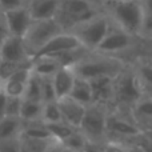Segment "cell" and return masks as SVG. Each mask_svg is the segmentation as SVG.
Masks as SVG:
<instances>
[{
    "instance_id": "cell-2",
    "label": "cell",
    "mask_w": 152,
    "mask_h": 152,
    "mask_svg": "<svg viewBox=\"0 0 152 152\" xmlns=\"http://www.w3.org/2000/svg\"><path fill=\"white\" fill-rule=\"evenodd\" d=\"M97 15H99L97 7L88 0H61L56 20L67 32L79 24L94 19Z\"/></svg>"
},
{
    "instance_id": "cell-28",
    "label": "cell",
    "mask_w": 152,
    "mask_h": 152,
    "mask_svg": "<svg viewBox=\"0 0 152 152\" xmlns=\"http://www.w3.org/2000/svg\"><path fill=\"white\" fill-rule=\"evenodd\" d=\"M40 77V76H39ZM42 79V95H43V103H51L56 102L58 96L55 92L52 77H40Z\"/></svg>"
},
{
    "instance_id": "cell-25",
    "label": "cell",
    "mask_w": 152,
    "mask_h": 152,
    "mask_svg": "<svg viewBox=\"0 0 152 152\" xmlns=\"http://www.w3.org/2000/svg\"><path fill=\"white\" fill-rule=\"evenodd\" d=\"M50 131L51 136L55 142L63 144L69 136L76 131V128L71 127L69 124L64 123V121H59V123H51V124H45Z\"/></svg>"
},
{
    "instance_id": "cell-41",
    "label": "cell",
    "mask_w": 152,
    "mask_h": 152,
    "mask_svg": "<svg viewBox=\"0 0 152 152\" xmlns=\"http://www.w3.org/2000/svg\"><path fill=\"white\" fill-rule=\"evenodd\" d=\"M50 152H74V151H71V150H68L67 147H64L63 144H60V143H56L55 145H53L52 148H51V151Z\"/></svg>"
},
{
    "instance_id": "cell-32",
    "label": "cell",
    "mask_w": 152,
    "mask_h": 152,
    "mask_svg": "<svg viewBox=\"0 0 152 152\" xmlns=\"http://www.w3.org/2000/svg\"><path fill=\"white\" fill-rule=\"evenodd\" d=\"M23 5H27L24 0H0V7H1L3 13L7 11L15 10V8H20Z\"/></svg>"
},
{
    "instance_id": "cell-23",
    "label": "cell",
    "mask_w": 152,
    "mask_h": 152,
    "mask_svg": "<svg viewBox=\"0 0 152 152\" xmlns=\"http://www.w3.org/2000/svg\"><path fill=\"white\" fill-rule=\"evenodd\" d=\"M21 152H50L51 148L58 142L55 140H39V139H29L26 136L19 137Z\"/></svg>"
},
{
    "instance_id": "cell-3",
    "label": "cell",
    "mask_w": 152,
    "mask_h": 152,
    "mask_svg": "<svg viewBox=\"0 0 152 152\" xmlns=\"http://www.w3.org/2000/svg\"><path fill=\"white\" fill-rule=\"evenodd\" d=\"M64 28L56 19L52 20H34L28 32L23 37L29 56H34L40 48H43L55 36L63 34Z\"/></svg>"
},
{
    "instance_id": "cell-34",
    "label": "cell",
    "mask_w": 152,
    "mask_h": 152,
    "mask_svg": "<svg viewBox=\"0 0 152 152\" xmlns=\"http://www.w3.org/2000/svg\"><path fill=\"white\" fill-rule=\"evenodd\" d=\"M144 28L152 29V0H145L144 4Z\"/></svg>"
},
{
    "instance_id": "cell-6",
    "label": "cell",
    "mask_w": 152,
    "mask_h": 152,
    "mask_svg": "<svg viewBox=\"0 0 152 152\" xmlns=\"http://www.w3.org/2000/svg\"><path fill=\"white\" fill-rule=\"evenodd\" d=\"M107 116L108 115L103 105H88L79 131L86 136L88 142L100 144L103 137L107 135Z\"/></svg>"
},
{
    "instance_id": "cell-46",
    "label": "cell",
    "mask_w": 152,
    "mask_h": 152,
    "mask_svg": "<svg viewBox=\"0 0 152 152\" xmlns=\"http://www.w3.org/2000/svg\"><path fill=\"white\" fill-rule=\"evenodd\" d=\"M24 1H26V4H28V3L31 1V0H24Z\"/></svg>"
},
{
    "instance_id": "cell-39",
    "label": "cell",
    "mask_w": 152,
    "mask_h": 152,
    "mask_svg": "<svg viewBox=\"0 0 152 152\" xmlns=\"http://www.w3.org/2000/svg\"><path fill=\"white\" fill-rule=\"evenodd\" d=\"M83 152H103V145L88 142L86 144V147H84Z\"/></svg>"
},
{
    "instance_id": "cell-31",
    "label": "cell",
    "mask_w": 152,
    "mask_h": 152,
    "mask_svg": "<svg viewBox=\"0 0 152 152\" xmlns=\"http://www.w3.org/2000/svg\"><path fill=\"white\" fill-rule=\"evenodd\" d=\"M0 152H21L19 139L0 142Z\"/></svg>"
},
{
    "instance_id": "cell-5",
    "label": "cell",
    "mask_w": 152,
    "mask_h": 152,
    "mask_svg": "<svg viewBox=\"0 0 152 152\" xmlns=\"http://www.w3.org/2000/svg\"><path fill=\"white\" fill-rule=\"evenodd\" d=\"M112 16L127 34L144 27V8L137 1H111Z\"/></svg>"
},
{
    "instance_id": "cell-9",
    "label": "cell",
    "mask_w": 152,
    "mask_h": 152,
    "mask_svg": "<svg viewBox=\"0 0 152 152\" xmlns=\"http://www.w3.org/2000/svg\"><path fill=\"white\" fill-rule=\"evenodd\" d=\"M0 59L3 61L18 64L31 63V56L27 51L24 40L21 37L11 36V35L7 37V40L0 48Z\"/></svg>"
},
{
    "instance_id": "cell-43",
    "label": "cell",
    "mask_w": 152,
    "mask_h": 152,
    "mask_svg": "<svg viewBox=\"0 0 152 152\" xmlns=\"http://www.w3.org/2000/svg\"><path fill=\"white\" fill-rule=\"evenodd\" d=\"M88 1H91L92 4H94V5H96V7H97V5H99L100 3L103 1V0H88Z\"/></svg>"
},
{
    "instance_id": "cell-21",
    "label": "cell",
    "mask_w": 152,
    "mask_h": 152,
    "mask_svg": "<svg viewBox=\"0 0 152 152\" xmlns=\"http://www.w3.org/2000/svg\"><path fill=\"white\" fill-rule=\"evenodd\" d=\"M20 136H26L29 137V139H39V140H53L45 123H43V121L23 123V131H21Z\"/></svg>"
},
{
    "instance_id": "cell-17",
    "label": "cell",
    "mask_w": 152,
    "mask_h": 152,
    "mask_svg": "<svg viewBox=\"0 0 152 152\" xmlns=\"http://www.w3.org/2000/svg\"><path fill=\"white\" fill-rule=\"evenodd\" d=\"M115 134L120 136H137L140 134L139 128L131 124L129 121L115 115L107 116V134Z\"/></svg>"
},
{
    "instance_id": "cell-11",
    "label": "cell",
    "mask_w": 152,
    "mask_h": 152,
    "mask_svg": "<svg viewBox=\"0 0 152 152\" xmlns=\"http://www.w3.org/2000/svg\"><path fill=\"white\" fill-rule=\"evenodd\" d=\"M31 76V66L16 71L13 75H11L7 80L1 83V89L7 94V96L11 97H23L26 91L27 83Z\"/></svg>"
},
{
    "instance_id": "cell-22",
    "label": "cell",
    "mask_w": 152,
    "mask_h": 152,
    "mask_svg": "<svg viewBox=\"0 0 152 152\" xmlns=\"http://www.w3.org/2000/svg\"><path fill=\"white\" fill-rule=\"evenodd\" d=\"M43 103L28 102L23 99L20 111V119L23 123H34V121H43Z\"/></svg>"
},
{
    "instance_id": "cell-20",
    "label": "cell",
    "mask_w": 152,
    "mask_h": 152,
    "mask_svg": "<svg viewBox=\"0 0 152 152\" xmlns=\"http://www.w3.org/2000/svg\"><path fill=\"white\" fill-rule=\"evenodd\" d=\"M61 67L53 58H40L31 60V71L40 77H52Z\"/></svg>"
},
{
    "instance_id": "cell-18",
    "label": "cell",
    "mask_w": 152,
    "mask_h": 152,
    "mask_svg": "<svg viewBox=\"0 0 152 152\" xmlns=\"http://www.w3.org/2000/svg\"><path fill=\"white\" fill-rule=\"evenodd\" d=\"M23 131V121L19 118H5L0 119V142L19 139Z\"/></svg>"
},
{
    "instance_id": "cell-26",
    "label": "cell",
    "mask_w": 152,
    "mask_h": 152,
    "mask_svg": "<svg viewBox=\"0 0 152 152\" xmlns=\"http://www.w3.org/2000/svg\"><path fill=\"white\" fill-rule=\"evenodd\" d=\"M43 123L51 124V123H59L63 121L61 118V112L59 108V103L51 102V103H43V116H42Z\"/></svg>"
},
{
    "instance_id": "cell-33",
    "label": "cell",
    "mask_w": 152,
    "mask_h": 152,
    "mask_svg": "<svg viewBox=\"0 0 152 152\" xmlns=\"http://www.w3.org/2000/svg\"><path fill=\"white\" fill-rule=\"evenodd\" d=\"M136 112L144 118H152V100H144L139 103L136 107Z\"/></svg>"
},
{
    "instance_id": "cell-15",
    "label": "cell",
    "mask_w": 152,
    "mask_h": 152,
    "mask_svg": "<svg viewBox=\"0 0 152 152\" xmlns=\"http://www.w3.org/2000/svg\"><path fill=\"white\" fill-rule=\"evenodd\" d=\"M75 80H76V74L74 68H60L52 76V81L58 100L69 96L71 89L75 84Z\"/></svg>"
},
{
    "instance_id": "cell-47",
    "label": "cell",
    "mask_w": 152,
    "mask_h": 152,
    "mask_svg": "<svg viewBox=\"0 0 152 152\" xmlns=\"http://www.w3.org/2000/svg\"><path fill=\"white\" fill-rule=\"evenodd\" d=\"M0 89H1V81H0Z\"/></svg>"
},
{
    "instance_id": "cell-14",
    "label": "cell",
    "mask_w": 152,
    "mask_h": 152,
    "mask_svg": "<svg viewBox=\"0 0 152 152\" xmlns=\"http://www.w3.org/2000/svg\"><path fill=\"white\" fill-rule=\"evenodd\" d=\"M113 80H115V77H97L94 80H89L94 104L103 105L108 100H111V97L115 95Z\"/></svg>"
},
{
    "instance_id": "cell-40",
    "label": "cell",
    "mask_w": 152,
    "mask_h": 152,
    "mask_svg": "<svg viewBox=\"0 0 152 152\" xmlns=\"http://www.w3.org/2000/svg\"><path fill=\"white\" fill-rule=\"evenodd\" d=\"M137 147H140L144 152H152V139H143Z\"/></svg>"
},
{
    "instance_id": "cell-44",
    "label": "cell",
    "mask_w": 152,
    "mask_h": 152,
    "mask_svg": "<svg viewBox=\"0 0 152 152\" xmlns=\"http://www.w3.org/2000/svg\"><path fill=\"white\" fill-rule=\"evenodd\" d=\"M111 1H136V0H111Z\"/></svg>"
},
{
    "instance_id": "cell-29",
    "label": "cell",
    "mask_w": 152,
    "mask_h": 152,
    "mask_svg": "<svg viewBox=\"0 0 152 152\" xmlns=\"http://www.w3.org/2000/svg\"><path fill=\"white\" fill-rule=\"evenodd\" d=\"M31 66V63L26 64H18V63H10V61H0V81H4L10 77L11 75H13L16 71L24 68V67Z\"/></svg>"
},
{
    "instance_id": "cell-1",
    "label": "cell",
    "mask_w": 152,
    "mask_h": 152,
    "mask_svg": "<svg viewBox=\"0 0 152 152\" xmlns=\"http://www.w3.org/2000/svg\"><path fill=\"white\" fill-rule=\"evenodd\" d=\"M110 29L111 24L108 18L103 15H97L94 19L79 24L67 32L72 34L87 51L92 52V51H96L99 48V45L102 44L104 37L110 32Z\"/></svg>"
},
{
    "instance_id": "cell-30",
    "label": "cell",
    "mask_w": 152,
    "mask_h": 152,
    "mask_svg": "<svg viewBox=\"0 0 152 152\" xmlns=\"http://www.w3.org/2000/svg\"><path fill=\"white\" fill-rule=\"evenodd\" d=\"M21 104H23V97H11V96H8L5 116H8V118H19L20 119Z\"/></svg>"
},
{
    "instance_id": "cell-19",
    "label": "cell",
    "mask_w": 152,
    "mask_h": 152,
    "mask_svg": "<svg viewBox=\"0 0 152 152\" xmlns=\"http://www.w3.org/2000/svg\"><path fill=\"white\" fill-rule=\"evenodd\" d=\"M68 97L74 99L75 102L80 103V104L86 105V107L92 105L94 104V97H92V89H91L89 81L76 76L75 84L72 87L71 94H69Z\"/></svg>"
},
{
    "instance_id": "cell-42",
    "label": "cell",
    "mask_w": 152,
    "mask_h": 152,
    "mask_svg": "<svg viewBox=\"0 0 152 152\" xmlns=\"http://www.w3.org/2000/svg\"><path fill=\"white\" fill-rule=\"evenodd\" d=\"M128 152H144V151H143L140 147H137V145H136V147H134L132 150H129Z\"/></svg>"
},
{
    "instance_id": "cell-4",
    "label": "cell",
    "mask_w": 152,
    "mask_h": 152,
    "mask_svg": "<svg viewBox=\"0 0 152 152\" xmlns=\"http://www.w3.org/2000/svg\"><path fill=\"white\" fill-rule=\"evenodd\" d=\"M74 71L77 77L88 81L97 77H115L121 71V63L116 59L95 58L89 53L74 67Z\"/></svg>"
},
{
    "instance_id": "cell-12",
    "label": "cell",
    "mask_w": 152,
    "mask_h": 152,
    "mask_svg": "<svg viewBox=\"0 0 152 152\" xmlns=\"http://www.w3.org/2000/svg\"><path fill=\"white\" fill-rule=\"evenodd\" d=\"M61 0H31L27 4L34 20H52L59 15Z\"/></svg>"
},
{
    "instance_id": "cell-38",
    "label": "cell",
    "mask_w": 152,
    "mask_h": 152,
    "mask_svg": "<svg viewBox=\"0 0 152 152\" xmlns=\"http://www.w3.org/2000/svg\"><path fill=\"white\" fill-rule=\"evenodd\" d=\"M8 36H10V32H8V28L4 23V19H3V16H1V18H0V48L4 44V42L7 40Z\"/></svg>"
},
{
    "instance_id": "cell-13",
    "label": "cell",
    "mask_w": 152,
    "mask_h": 152,
    "mask_svg": "<svg viewBox=\"0 0 152 152\" xmlns=\"http://www.w3.org/2000/svg\"><path fill=\"white\" fill-rule=\"evenodd\" d=\"M129 44H131V37L126 31L111 28L96 51L103 53L118 52V51L126 50Z\"/></svg>"
},
{
    "instance_id": "cell-8",
    "label": "cell",
    "mask_w": 152,
    "mask_h": 152,
    "mask_svg": "<svg viewBox=\"0 0 152 152\" xmlns=\"http://www.w3.org/2000/svg\"><path fill=\"white\" fill-rule=\"evenodd\" d=\"M3 19H4V23L7 26L11 36L21 37V39L26 36L32 21H34L27 5L7 11V12L3 13Z\"/></svg>"
},
{
    "instance_id": "cell-37",
    "label": "cell",
    "mask_w": 152,
    "mask_h": 152,
    "mask_svg": "<svg viewBox=\"0 0 152 152\" xmlns=\"http://www.w3.org/2000/svg\"><path fill=\"white\" fill-rule=\"evenodd\" d=\"M7 102L8 96L3 89H0V119L5 118V111H7Z\"/></svg>"
},
{
    "instance_id": "cell-7",
    "label": "cell",
    "mask_w": 152,
    "mask_h": 152,
    "mask_svg": "<svg viewBox=\"0 0 152 152\" xmlns=\"http://www.w3.org/2000/svg\"><path fill=\"white\" fill-rule=\"evenodd\" d=\"M79 48H84V47L80 44V42L76 39L74 35L69 34V32H63V34L55 36L51 42H48L43 48H40L31 58V60L40 58H55V56L60 55V53L79 50Z\"/></svg>"
},
{
    "instance_id": "cell-27",
    "label": "cell",
    "mask_w": 152,
    "mask_h": 152,
    "mask_svg": "<svg viewBox=\"0 0 152 152\" xmlns=\"http://www.w3.org/2000/svg\"><path fill=\"white\" fill-rule=\"evenodd\" d=\"M87 143H88V140L86 139V136H84L79 129H76L74 134L63 143V145L74 152H83Z\"/></svg>"
},
{
    "instance_id": "cell-45",
    "label": "cell",
    "mask_w": 152,
    "mask_h": 152,
    "mask_svg": "<svg viewBox=\"0 0 152 152\" xmlns=\"http://www.w3.org/2000/svg\"><path fill=\"white\" fill-rule=\"evenodd\" d=\"M3 16V11H1V7H0V18Z\"/></svg>"
},
{
    "instance_id": "cell-36",
    "label": "cell",
    "mask_w": 152,
    "mask_h": 152,
    "mask_svg": "<svg viewBox=\"0 0 152 152\" xmlns=\"http://www.w3.org/2000/svg\"><path fill=\"white\" fill-rule=\"evenodd\" d=\"M140 76L145 81V84L152 87V67L151 66H143L140 68Z\"/></svg>"
},
{
    "instance_id": "cell-16",
    "label": "cell",
    "mask_w": 152,
    "mask_h": 152,
    "mask_svg": "<svg viewBox=\"0 0 152 152\" xmlns=\"http://www.w3.org/2000/svg\"><path fill=\"white\" fill-rule=\"evenodd\" d=\"M115 95L123 103H135L140 97L137 81L132 76H123L118 86H115Z\"/></svg>"
},
{
    "instance_id": "cell-24",
    "label": "cell",
    "mask_w": 152,
    "mask_h": 152,
    "mask_svg": "<svg viewBox=\"0 0 152 152\" xmlns=\"http://www.w3.org/2000/svg\"><path fill=\"white\" fill-rule=\"evenodd\" d=\"M24 100L28 102H36V103H43V95H42V79L37 75H35L31 71V76L27 83L26 91L23 95Z\"/></svg>"
},
{
    "instance_id": "cell-48",
    "label": "cell",
    "mask_w": 152,
    "mask_h": 152,
    "mask_svg": "<svg viewBox=\"0 0 152 152\" xmlns=\"http://www.w3.org/2000/svg\"><path fill=\"white\" fill-rule=\"evenodd\" d=\"M0 61H1V59H0Z\"/></svg>"
},
{
    "instance_id": "cell-35",
    "label": "cell",
    "mask_w": 152,
    "mask_h": 152,
    "mask_svg": "<svg viewBox=\"0 0 152 152\" xmlns=\"http://www.w3.org/2000/svg\"><path fill=\"white\" fill-rule=\"evenodd\" d=\"M103 152H128L121 144L116 142H108L103 145Z\"/></svg>"
},
{
    "instance_id": "cell-10",
    "label": "cell",
    "mask_w": 152,
    "mask_h": 152,
    "mask_svg": "<svg viewBox=\"0 0 152 152\" xmlns=\"http://www.w3.org/2000/svg\"><path fill=\"white\" fill-rule=\"evenodd\" d=\"M58 103L64 123L69 124L76 129L80 128V124L84 119V115H86V110H87L86 105L75 102L74 99H71L68 96L58 100Z\"/></svg>"
}]
</instances>
